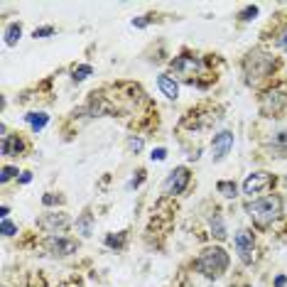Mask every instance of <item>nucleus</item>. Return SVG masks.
<instances>
[{"instance_id":"obj_13","label":"nucleus","mask_w":287,"mask_h":287,"mask_svg":"<svg viewBox=\"0 0 287 287\" xmlns=\"http://www.w3.org/2000/svg\"><path fill=\"white\" fill-rule=\"evenodd\" d=\"M22 150H25V143L20 140V135H7V138H2V155H5V157L20 155Z\"/></svg>"},{"instance_id":"obj_7","label":"nucleus","mask_w":287,"mask_h":287,"mask_svg":"<svg viewBox=\"0 0 287 287\" xmlns=\"http://www.w3.org/2000/svg\"><path fill=\"white\" fill-rule=\"evenodd\" d=\"M189 179H192V174H189V170L187 167H174L172 172H170V177L165 179V194L167 197H177V194H182L187 187H189Z\"/></svg>"},{"instance_id":"obj_32","label":"nucleus","mask_w":287,"mask_h":287,"mask_svg":"<svg viewBox=\"0 0 287 287\" xmlns=\"http://www.w3.org/2000/svg\"><path fill=\"white\" fill-rule=\"evenodd\" d=\"M278 42H280V47H283V49L287 52V29L283 32V34H280V39H278Z\"/></svg>"},{"instance_id":"obj_6","label":"nucleus","mask_w":287,"mask_h":287,"mask_svg":"<svg viewBox=\"0 0 287 287\" xmlns=\"http://www.w3.org/2000/svg\"><path fill=\"white\" fill-rule=\"evenodd\" d=\"M233 246H236V253L243 265H253L256 260V238L248 229H241L233 236Z\"/></svg>"},{"instance_id":"obj_8","label":"nucleus","mask_w":287,"mask_h":287,"mask_svg":"<svg viewBox=\"0 0 287 287\" xmlns=\"http://www.w3.org/2000/svg\"><path fill=\"white\" fill-rule=\"evenodd\" d=\"M44 248H47V253H49V256H59V258H64V256H71V253H76L79 243H76L74 238L52 236V238H47V241H44Z\"/></svg>"},{"instance_id":"obj_23","label":"nucleus","mask_w":287,"mask_h":287,"mask_svg":"<svg viewBox=\"0 0 287 287\" xmlns=\"http://www.w3.org/2000/svg\"><path fill=\"white\" fill-rule=\"evenodd\" d=\"M15 233H17V226H15L10 219H2V236L10 238V236H15Z\"/></svg>"},{"instance_id":"obj_1","label":"nucleus","mask_w":287,"mask_h":287,"mask_svg":"<svg viewBox=\"0 0 287 287\" xmlns=\"http://www.w3.org/2000/svg\"><path fill=\"white\" fill-rule=\"evenodd\" d=\"M229 263H231L229 253H226L224 248L214 246V248L201 251V256L194 260V268H197V273H201L204 278L216 280V278H221V275L229 270Z\"/></svg>"},{"instance_id":"obj_28","label":"nucleus","mask_w":287,"mask_h":287,"mask_svg":"<svg viewBox=\"0 0 287 287\" xmlns=\"http://www.w3.org/2000/svg\"><path fill=\"white\" fill-rule=\"evenodd\" d=\"M59 201H61V197H57V194H44V197H42V204H44V206H54Z\"/></svg>"},{"instance_id":"obj_29","label":"nucleus","mask_w":287,"mask_h":287,"mask_svg":"<svg viewBox=\"0 0 287 287\" xmlns=\"http://www.w3.org/2000/svg\"><path fill=\"white\" fill-rule=\"evenodd\" d=\"M150 22V15H143V17H138V20H133V27H145Z\"/></svg>"},{"instance_id":"obj_15","label":"nucleus","mask_w":287,"mask_h":287,"mask_svg":"<svg viewBox=\"0 0 287 287\" xmlns=\"http://www.w3.org/2000/svg\"><path fill=\"white\" fill-rule=\"evenodd\" d=\"M25 120H27V125L34 130V133H39V130L49 123V115L39 111V113H27V115H25Z\"/></svg>"},{"instance_id":"obj_9","label":"nucleus","mask_w":287,"mask_h":287,"mask_svg":"<svg viewBox=\"0 0 287 287\" xmlns=\"http://www.w3.org/2000/svg\"><path fill=\"white\" fill-rule=\"evenodd\" d=\"M233 133L231 130H221L219 135H214V143H211V160L214 162H221L231 150H233Z\"/></svg>"},{"instance_id":"obj_17","label":"nucleus","mask_w":287,"mask_h":287,"mask_svg":"<svg viewBox=\"0 0 287 287\" xmlns=\"http://www.w3.org/2000/svg\"><path fill=\"white\" fill-rule=\"evenodd\" d=\"M211 236L219 238V241H226V226H224L221 214H214V219H211Z\"/></svg>"},{"instance_id":"obj_24","label":"nucleus","mask_w":287,"mask_h":287,"mask_svg":"<svg viewBox=\"0 0 287 287\" xmlns=\"http://www.w3.org/2000/svg\"><path fill=\"white\" fill-rule=\"evenodd\" d=\"M54 34V27L52 25H47V27H37L34 29V37H39V39H44V37H52Z\"/></svg>"},{"instance_id":"obj_10","label":"nucleus","mask_w":287,"mask_h":287,"mask_svg":"<svg viewBox=\"0 0 287 287\" xmlns=\"http://www.w3.org/2000/svg\"><path fill=\"white\" fill-rule=\"evenodd\" d=\"M273 184V174L268 172H253L246 177V182H243V194H248V197H253V194H260L263 189H268Z\"/></svg>"},{"instance_id":"obj_3","label":"nucleus","mask_w":287,"mask_h":287,"mask_svg":"<svg viewBox=\"0 0 287 287\" xmlns=\"http://www.w3.org/2000/svg\"><path fill=\"white\" fill-rule=\"evenodd\" d=\"M275 69V59L270 54H263V52H251L246 61H243V71H246V79L248 84H258L263 79H268Z\"/></svg>"},{"instance_id":"obj_2","label":"nucleus","mask_w":287,"mask_h":287,"mask_svg":"<svg viewBox=\"0 0 287 287\" xmlns=\"http://www.w3.org/2000/svg\"><path fill=\"white\" fill-rule=\"evenodd\" d=\"M248 214H251V221H253L258 229H268V226L283 214V199H280L278 194L256 199L248 206Z\"/></svg>"},{"instance_id":"obj_18","label":"nucleus","mask_w":287,"mask_h":287,"mask_svg":"<svg viewBox=\"0 0 287 287\" xmlns=\"http://www.w3.org/2000/svg\"><path fill=\"white\" fill-rule=\"evenodd\" d=\"M216 189H219V194H224L226 199H236V197H238V187H236V182H231V179L219 182Z\"/></svg>"},{"instance_id":"obj_25","label":"nucleus","mask_w":287,"mask_h":287,"mask_svg":"<svg viewBox=\"0 0 287 287\" xmlns=\"http://www.w3.org/2000/svg\"><path fill=\"white\" fill-rule=\"evenodd\" d=\"M273 143L280 145V147H287V128H285V130H280V133H275Z\"/></svg>"},{"instance_id":"obj_30","label":"nucleus","mask_w":287,"mask_h":287,"mask_svg":"<svg viewBox=\"0 0 287 287\" xmlns=\"http://www.w3.org/2000/svg\"><path fill=\"white\" fill-rule=\"evenodd\" d=\"M143 179H145V170H138V177L130 182V187H140V182H143Z\"/></svg>"},{"instance_id":"obj_31","label":"nucleus","mask_w":287,"mask_h":287,"mask_svg":"<svg viewBox=\"0 0 287 287\" xmlns=\"http://www.w3.org/2000/svg\"><path fill=\"white\" fill-rule=\"evenodd\" d=\"M287 285V278L285 275H278V278H275V287H285Z\"/></svg>"},{"instance_id":"obj_19","label":"nucleus","mask_w":287,"mask_h":287,"mask_svg":"<svg viewBox=\"0 0 287 287\" xmlns=\"http://www.w3.org/2000/svg\"><path fill=\"white\" fill-rule=\"evenodd\" d=\"M125 241H128V231H120V233H111L108 238H106V246L108 248H115V251H123L125 248Z\"/></svg>"},{"instance_id":"obj_12","label":"nucleus","mask_w":287,"mask_h":287,"mask_svg":"<svg viewBox=\"0 0 287 287\" xmlns=\"http://www.w3.org/2000/svg\"><path fill=\"white\" fill-rule=\"evenodd\" d=\"M157 86L160 91L170 98V101H177V96H179V84L174 81L170 74H160V79H157Z\"/></svg>"},{"instance_id":"obj_27","label":"nucleus","mask_w":287,"mask_h":287,"mask_svg":"<svg viewBox=\"0 0 287 287\" xmlns=\"http://www.w3.org/2000/svg\"><path fill=\"white\" fill-rule=\"evenodd\" d=\"M15 174H17V170H15V167H2V174H0L2 184H5V182H10V179H12Z\"/></svg>"},{"instance_id":"obj_4","label":"nucleus","mask_w":287,"mask_h":287,"mask_svg":"<svg viewBox=\"0 0 287 287\" xmlns=\"http://www.w3.org/2000/svg\"><path fill=\"white\" fill-rule=\"evenodd\" d=\"M260 113L265 118H283L287 113V88H273L260 96Z\"/></svg>"},{"instance_id":"obj_21","label":"nucleus","mask_w":287,"mask_h":287,"mask_svg":"<svg viewBox=\"0 0 287 287\" xmlns=\"http://www.w3.org/2000/svg\"><path fill=\"white\" fill-rule=\"evenodd\" d=\"M143 147H145V140L140 135H130V138H128V150H130V152L138 155V152H143Z\"/></svg>"},{"instance_id":"obj_14","label":"nucleus","mask_w":287,"mask_h":287,"mask_svg":"<svg viewBox=\"0 0 287 287\" xmlns=\"http://www.w3.org/2000/svg\"><path fill=\"white\" fill-rule=\"evenodd\" d=\"M20 37H22V25H20V22H10V25L5 27V44H7V47L17 44Z\"/></svg>"},{"instance_id":"obj_34","label":"nucleus","mask_w":287,"mask_h":287,"mask_svg":"<svg viewBox=\"0 0 287 287\" xmlns=\"http://www.w3.org/2000/svg\"><path fill=\"white\" fill-rule=\"evenodd\" d=\"M7 214H10V209L2 204V206H0V216H2V219H7Z\"/></svg>"},{"instance_id":"obj_5","label":"nucleus","mask_w":287,"mask_h":287,"mask_svg":"<svg viewBox=\"0 0 287 287\" xmlns=\"http://www.w3.org/2000/svg\"><path fill=\"white\" fill-rule=\"evenodd\" d=\"M201 69H204L201 59L192 57V54H182V57H177L172 61V71L174 74H179V76H182L184 81H189V84L197 81V76L201 74Z\"/></svg>"},{"instance_id":"obj_22","label":"nucleus","mask_w":287,"mask_h":287,"mask_svg":"<svg viewBox=\"0 0 287 287\" xmlns=\"http://www.w3.org/2000/svg\"><path fill=\"white\" fill-rule=\"evenodd\" d=\"M258 17V7L256 5H251V7H246L243 12H241V20H246V22H251V20H256Z\"/></svg>"},{"instance_id":"obj_33","label":"nucleus","mask_w":287,"mask_h":287,"mask_svg":"<svg viewBox=\"0 0 287 287\" xmlns=\"http://www.w3.org/2000/svg\"><path fill=\"white\" fill-rule=\"evenodd\" d=\"M20 182H22V184H29V182H32V172H22Z\"/></svg>"},{"instance_id":"obj_26","label":"nucleus","mask_w":287,"mask_h":287,"mask_svg":"<svg viewBox=\"0 0 287 287\" xmlns=\"http://www.w3.org/2000/svg\"><path fill=\"white\" fill-rule=\"evenodd\" d=\"M150 157H152V162H162V160L167 157V150H165V147H157V150H152Z\"/></svg>"},{"instance_id":"obj_16","label":"nucleus","mask_w":287,"mask_h":287,"mask_svg":"<svg viewBox=\"0 0 287 287\" xmlns=\"http://www.w3.org/2000/svg\"><path fill=\"white\" fill-rule=\"evenodd\" d=\"M76 231H79L81 236H91V231H93V214H91V211H84V214L76 219Z\"/></svg>"},{"instance_id":"obj_11","label":"nucleus","mask_w":287,"mask_h":287,"mask_svg":"<svg viewBox=\"0 0 287 287\" xmlns=\"http://www.w3.org/2000/svg\"><path fill=\"white\" fill-rule=\"evenodd\" d=\"M37 226L49 231V233H57V231L69 229V226H71V219H69L66 214H57V211H54V214H44V216L37 221Z\"/></svg>"},{"instance_id":"obj_20","label":"nucleus","mask_w":287,"mask_h":287,"mask_svg":"<svg viewBox=\"0 0 287 287\" xmlns=\"http://www.w3.org/2000/svg\"><path fill=\"white\" fill-rule=\"evenodd\" d=\"M74 76V81H84V79H88L91 74H93V66L91 64H79V66H74V71H71Z\"/></svg>"}]
</instances>
